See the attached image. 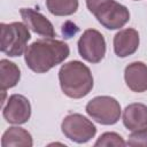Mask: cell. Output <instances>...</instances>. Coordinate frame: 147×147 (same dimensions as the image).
Masks as SVG:
<instances>
[{"instance_id":"cell-17","label":"cell","mask_w":147,"mask_h":147,"mask_svg":"<svg viewBox=\"0 0 147 147\" xmlns=\"http://www.w3.org/2000/svg\"><path fill=\"white\" fill-rule=\"evenodd\" d=\"M126 144L129 146H147V127L131 133Z\"/></svg>"},{"instance_id":"cell-4","label":"cell","mask_w":147,"mask_h":147,"mask_svg":"<svg viewBox=\"0 0 147 147\" xmlns=\"http://www.w3.org/2000/svg\"><path fill=\"white\" fill-rule=\"evenodd\" d=\"M86 113L103 125L115 124L121 116L119 103L110 96H96L86 105Z\"/></svg>"},{"instance_id":"cell-8","label":"cell","mask_w":147,"mask_h":147,"mask_svg":"<svg viewBox=\"0 0 147 147\" xmlns=\"http://www.w3.org/2000/svg\"><path fill=\"white\" fill-rule=\"evenodd\" d=\"M31 106L29 100L21 94H13L3 108V117L8 123L23 124L29 121Z\"/></svg>"},{"instance_id":"cell-5","label":"cell","mask_w":147,"mask_h":147,"mask_svg":"<svg viewBox=\"0 0 147 147\" xmlns=\"http://www.w3.org/2000/svg\"><path fill=\"white\" fill-rule=\"evenodd\" d=\"M62 132L64 136L78 144L86 142L96 133L94 124L80 114H70L62 122Z\"/></svg>"},{"instance_id":"cell-16","label":"cell","mask_w":147,"mask_h":147,"mask_svg":"<svg viewBox=\"0 0 147 147\" xmlns=\"http://www.w3.org/2000/svg\"><path fill=\"white\" fill-rule=\"evenodd\" d=\"M95 146H125V141L121 136L114 132H106L96 140Z\"/></svg>"},{"instance_id":"cell-9","label":"cell","mask_w":147,"mask_h":147,"mask_svg":"<svg viewBox=\"0 0 147 147\" xmlns=\"http://www.w3.org/2000/svg\"><path fill=\"white\" fill-rule=\"evenodd\" d=\"M20 14L25 25L29 29H31L34 33H38L47 38L55 37V31L52 23L40 13L31 8H22L20 10Z\"/></svg>"},{"instance_id":"cell-14","label":"cell","mask_w":147,"mask_h":147,"mask_svg":"<svg viewBox=\"0 0 147 147\" xmlns=\"http://www.w3.org/2000/svg\"><path fill=\"white\" fill-rule=\"evenodd\" d=\"M20 69L17 65L8 60L0 61V86L1 92L6 91L7 88L14 87L20 80Z\"/></svg>"},{"instance_id":"cell-7","label":"cell","mask_w":147,"mask_h":147,"mask_svg":"<svg viewBox=\"0 0 147 147\" xmlns=\"http://www.w3.org/2000/svg\"><path fill=\"white\" fill-rule=\"evenodd\" d=\"M94 15L105 28L110 30L124 26L130 20V13L127 8L114 0L100 7L94 13Z\"/></svg>"},{"instance_id":"cell-3","label":"cell","mask_w":147,"mask_h":147,"mask_svg":"<svg viewBox=\"0 0 147 147\" xmlns=\"http://www.w3.org/2000/svg\"><path fill=\"white\" fill-rule=\"evenodd\" d=\"M0 48L1 52L9 56H20L25 51L30 40V32L25 24L14 22L10 24L1 23L0 25Z\"/></svg>"},{"instance_id":"cell-10","label":"cell","mask_w":147,"mask_h":147,"mask_svg":"<svg viewBox=\"0 0 147 147\" xmlns=\"http://www.w3.org/2000/svg\"><path fill=\"white\" fill-rule=\"evenodd\" d=\"M139 46V34L134 29H124L114 37V51L119 57L133 54Z\"/></svg>"},{"instance_id":"cell-11","label":"cell","mask_w":147,"mask_h":147,"mask_svg":"<svg viewBox=\"0 0 147 147\" xmlns=\"http://www.w3.org/2000/svg\"><path fill=\"white\" fill-rule=\"evenodd\" d=\"M124 78L126 85L133 92H145L147 90V65L142 62H133L125 68Z\"/></svg>"},{"instance_id":"cell-15","label":"cell","mask_w":147,"mask_h":147,"mask_svg":"<svg viewBox=\"0 0 147 147\" xmlns=\"http://www.w3.org/2000/svg\"><path fill=\"white\" fill-rule=\"evenodd\" d=\"M48 10L56 16H67L76 13L78 0H46Z\"/></svg>"},{"instance_id":"cell-12","label":"cell","mask_w":147,"mask_h":147,"mask_svg":"<svg viewBox=\"0 0 147 147\" xmlns=\"http://www.w3.org/2000/svg\"><path fill=\"white\" fill-rule=\"evenodd\" d=\"M123 123L131 131L147 127V106L142 103L129 105L123 111Z\"/></svg>"},{"instance_id":"cell-18","label":"cell","mask_w":147,"mask_h":147,"mask_svg":"<svg viewBox=\"0 0 147 147\" xmlns=\"http://www.w3.org/2000/svg\"><path fill=\"white\" fill-rule=\"evenodd\" d=\"M109 1H111V0H86V5H87L88 10L94 14L100 7H102L103 5H106Z\"/></svg>"},{"instance_id":"cell-2","label":"cell","mask_w":147,"mask_h":147,"mask_svg":"<svg viewBox=\"0 0 147 147\" xmlns=\"http://www.w3.org/2000/svg\"><path fill=\"white\" fill-rule=\"evenodd\" d=\"M60 85L65 95L80 99L90 93L93 87V77L90 69L79 61L63 64L59 71Z\"/></svg>"},{"instance_id":"cell-6","label":"cell","mask_w":147,"mask_h":147,"mask_svg":"<svg viewBox=\"0 0 147 147\" xmlns=\"http://www.w3.org/2000/svg\"><path fill=\"white\" fill-rule=\"evenodd\" d=\"M78 52L84 60L91 63L100 62L106 53L103 36L94 29L86 30L78 40Z\"/></svg>"},{"instance_id":"cell-1","label":"cell","mask_w":147,"mask_h":147,"mask_svg":"<svg viewBox=\"0 0 147 147\" xmlns=\"http://www.w3.org/2000/svg\"><path fill=\"white\" fill-rule=\"evenodd\" d=\"M69 46L61 40L41 39L28 46L25 49V62L32 71L44 74L63 62L69 56Z\"/></svg>"},{"instance_id":"cell-13","label":"cell","mask_w":147,"mask_h":147,"mask_svg":"<svg viewBox=\"0 0 147 147\" xmlns=\"http://www.w3.org/2000/svg\"><path fill=\"white\" fill-rule=\"evenodd\" d=\"M2 147H31V134L22 127H9L2 136Z\"/></svg>"}]
</instances>
